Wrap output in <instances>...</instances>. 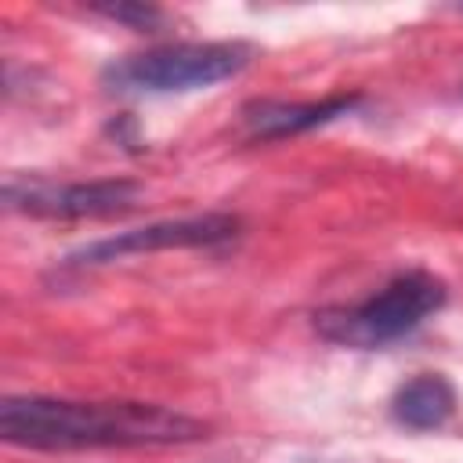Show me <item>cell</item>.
Returning a JSON list of instances; mask_svg holds the SVG:
<instances>
[{
  "label": "cell",
  "mask_w": 463,
  "mask_h": 463,
  "mask_svg": "<svg viewBox=\"0 0 463 463\" xmlns=\"http://www.w3.org/2000/svg\"><path fill=\"white\" fill-rule=\"evenodd\" d=\"M358 105L354 94H336V98H322V101H253L250 109H242V123L250 127L253 137L275 141V137H289L311 127H322L344 112H351Z\"/></svg>",
  "instance_id": "6"
},
{
  "label": "cell",
  "mask_w": 463,
  "mask_h": 463,
  "mask_svg": "<svg viewBox=\"0 0 463 463\" xmlns=\"http://www.w3.org/2000/svg\"><path fill=\"white\" fill-rule=\"evenodd\" d=\"M445 282L423 268L402 271L391 282H383L373 297L358 304H336L315 311V329L329 344L340 347H383L412 333L420 322H427L445 304Z\"/></svg>",
  "instance_id": "2"
},
{
  "label": "cell",
  "mask_w": 463,
  "mask_h": 463,
  "mask_svg": "<svg viewBox=\"0 0 463 463\" xmlns=\"http://www.w3.org/2000/svg\"><path fill=\"white\" fill-rule=\"evenodd\" d=\"M141 199V184L127 177H105V181H69L54 184L43 177H11L4 184L7 210L43 217V221H83V217H112L130 210Z\"/></svg>",
  "instance_id": "4"
},
{
  "label": "cell",
  "mask_w": 463,
  "mask_h": 463,
  "mask_svg": "<svg viewBox=\"0 0 463 463\" xmlns=\"http://www.w3.org/2000/svg\"><path fill=\"white\" fill-rule=\"evenodd\" d=\"M253 58L242 40H184L127 54L105 69V83L137 94H181L239 76Z\"/></svg>",
  "instance_id": "3"
},
{
  "label": "cell",
  "mask_w": 463,
  "mask_h": 463,
  "mask_svg": "<svg viewBox=\"0 0 463 463\" xmlns=\"http://www.w3.org/2000/svg\"><path fill=\"white\" fill-rule=\"evenodd\" d=\"M239 235V217L232 213H195L177 221H152L145 228H130L109 239H94L69 253V264H109L123 257L141 253H163V250H199V246H221Z\"/></svg>",
  "instance_id": "5"
},
{
  "label": "cell",
  "mask_w": 463,
  "mask_h": 463,
  "mask_svg": "<svg viewBox=\"0 0 463 463\" xmlns=\"http://www.w3.org/2000/svg\"><path fill=\"white\" fill-rule=\"evenodd\" d=\"M456 412V387L441 373H420L405 380L391 398L394 423L409 430H438Z\"/></svg>",
  "instance_id": "7"
},
{
  "label": "cell",
  "mask_w": 463,
  "mask_h": 463,
  "mask_svg": "<svg viewBox=\"0 0 463 463\" xmlns=\"http://www.w3.org/2000/svg\"><path fill=\"white\" fill-rule=\"evenodd\" d=\"M206 423L152 402H80V398H4L0 438L33 452L83 449H159L206 438Z\"/></svg>",
  "instance_id": "1"
},
{
  "label": "cell",
  "mask_w": 463,
  "mask_h": 463,
  "mask_svg": "<svg viewBox=\"0 0 463 463\" xmlns=\"http://www.w3.org/2000/svg\"><path fill=\"white\" fill-rule=\"evenodd\" d=\"M98 14L112 18V22H127L134 29H152L163 14L156 7H145V4H116V7H98Z\"/></svg>",
  "instance_id": "8"
}]
</instances>
